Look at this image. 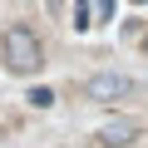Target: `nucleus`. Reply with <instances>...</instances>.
I'll return each mask as SVG.
<instances>
[{
    "mask_svg": "<svg viewBox=\"0 0 148 148\" xmlns=\"http://www.w3.org/2000/svg\"><path fill=\"white\" fill-rule=\"evenodd\" d=\"M0 59H5V69L10 74H40L45 69V45H40V35L30 30V25H10L5 35H0Z\"/></svg>",
    "mask_w": 148,
    "mask_h": 148,
    "instance_id": "nucleus-1",
    "label": "nucleus"
},
{
    "mask_svg": "<svg viewBox=\"0 0 148 148\" xmlns=\"http://www.w3.org/2000/svg\"><path fill=\"white\" fill-rule=\"evenodd\" d=\"M128 94H133L128 74H89V79H84V99H94V104H119Z\"/></svg>",
    "mask_w": 148,
    "mask_h": 148,
    "instance_id": "nucleus-2",
    "label": "nucleus"
},
{
    "mask_svg": "<svg viewBox=\"0 0 148 148\" xmlns=\"http://www.w3.org/2000/svg\"><path fill=\"white\" fill-rule=\"evenodd\" d=\"M138 133H143L138 119H109V123L94 133V143H99V148H128V143H138Z\"/></svg>",
    "mask_w": 148,
    "mask_h": 148,
    "instance_id": "nucleus-3",
    "label": "nucleus"
},
{
    "mask_svg": "<svg viewBox=\"0 0 148 148\" xmlns=\"http://www.w3.org/2000/svg\"><path fill=\"white\" fill-rule=\"evenodd\" d=\"M30 104H35V109H49L54 94H49V89H30Z\"/></svg>",
    "mask_w": 148,
    "mask_h": 148,
    "instance_id": "nucleus-4",
    "label": "nucleus"
},
{
    "mask_svg": "<svg viewBox=\"0 0 148 148\" xmlns=\"http://www.w3.org/2000/svg\"><path fill=\"white\" fill-rule=\"evenodd\" d=\"M143 49H148V35H143Z\"/></svg>",
    "mask_w": 148,
    "mask_h": 148,
    "instance_id": "nucleus-5",
    "label": "nucleus"
},
{
    "mask_svg": "<svg viewBox=\"0 0 148 148\" xmlns=\"http://www.w3.org/2000/svg\"><path fill=\"white\" fill-rule=\"evenodd\" d=\"M138 5H143V0H138Z\"/></svg>",
    "mask_w": 148,
    "mask_h": 148,
    "instance_id": "nucleus-6",
    "label": "nucleus"
}]
</instances>
